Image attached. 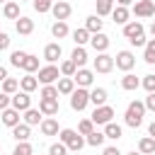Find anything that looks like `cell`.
<instances>
[{
  "mask_svg": "<svg viewBox=\"0 0 155 155\" xmlns=\"http://www.w3.org/2000/svg\"><path fill=\"white\" fill-rule=\"evenodd\" d=\"M15 29H17V34L29 36V34L34 31V19H29V17H19V19L15 22Z\"/></svg>",
  "mask_w": 155,
  "mask_h": 155,
  "instance_id": "d6986e66",
  "label": "cell"
},
{
  "mask_svg": "<svg viewBox=\"0 0 155 155\" xmlns=\"http://www.w3.org/2000/svg\"><path fill=\"white\" fill-rule=\"evenodd\" d=\"M138 153H140V155H155V138L143 136V138L138 140Z\"/></svg>",
  "mask_w": 155,
  "mask_h": 155,
  "instance_id": "7402d4cb",
  "label": "cell"
},
{
  "mask_svg": "<svg viewBox=\"0 0 155 155\" xmlns=\"http://www.w3.org/2000/svg\"><path fill=\"white\" fill-rule=\"evenodd\" d=\"M5 48H10V36L5 31H0V51H5Z\"/></svg>",
  "mask_w": 155,
  "mask_h": 155,
  "instance_id": "c3c4849f",
  "label": "cell"
},
{
  "mask_svg": "<svg viewBox=\"0 0 155 155\" xmlns=\"http://www.w3.org/2000/svg\"><path fill=\"white\" fill-rule=\"evenodd\" d=\"M19 2H27V0H19Z\"/></svg>",
  "mask_w": 155,
  "mask_h": 155,
  "instance_id": "6f0895ef",
  "label": "cell"
},
{
  "mask_svg": "<svg viewBox=\"0 0 155 155\" xmlns=\"http://www.w3.org/2000/svg\"><path fill=\"white\" fill-rule=\"evenodd\" d=\"M61 53H63V48H61V44H46V48H44V58L53 65L58 58H61Z\"/></svg>",
  "mask_w": 155,
  "mask_h": 155,
  "instance_id": "ffe728a7",
  "label": "cell"
},
{
  "mask_svg": "<svg viewBox=\"0 0 155 155\" xmlns=\"http://www.w3.org/2000/svg\"><path fill=\"white\" fill-rule=\"evenodd\" d=\"M143 104H145V111H155V92H150Z\"/></svg>",
  "mask_w": 155,
  "mask_h": 155,
  "instance_id": "7dc6e473",
  "label": "cell"
},
{
  "mask_svg": "<svg viewBox=\"0 0 155 155\" xmlns=\"http://www.w3.org/2000/svg\"><path fill=\"white\" fill-rule=\"evenodd\" d=\"M56 87H58V94H73L75 92V80L73 78H61Z\"/></svg>",
  "mask_w": 155,
  "mask_h": 155,
  "instance_id": "83f0119b",
  "label": "cell"
},
{
  "mask_svg": "<svg viewBox=\"0 0 155 155\" xmlns=\"http://www.w3.org/2000/svg\"><path fill=\"white\" fill-rule=\"evenodd\" d=\"M29 53H24V51H12L10 53V65H15V68H22V63H24V58H27Z\"/></svg>",
  "mask_w": 155,
  "mask_h": 155,
  "instance_id": "f35d334b",
  "label": "cell"
},
{
  "mask_svg": "<svg viewBox=\"0 0 155 155\" xmlns=\"http://www.w3.org/2000/svg\"><path fill=\"white\" fill-rule=\"evenodd\" d=\"M41 85H53L56 80H61V68H56V65H44V68H39V78H36Z\"/></svg>",
  "mask_w": 155,
  "mask_h": 155,
  "instance_id": "8992f818",
  "label": "cell"
},
{
  "mask_svg": "<svg viewBox=\"0 0 155 155\" xmlns=\"http://www.w3.org/2000/svg\"><path fill=\"white\" fill-rule=\"evenodd\" d=\"M148 31H150V36H153V39H155V19H153V24H150V27H148Z\"/></svg>",
  "mask_w": 155,
  "mask_h": 155,
  "instance_id": "db71d44e",
  "label": "cell"
},
{
  "mask_svg": "<svg viewBox=\"0 0 155 155\" xmlns=\"http://www.w3.org/2000/svg\"><path fill=\"white\" fill-rule=\"evenodd\" d=\"M90 39H92V34H90L85 27H80V29H75V31H73V41H75V46H85Z\"/></svg>",
  "mask_w": 155,
  "mask_h": 155,
  "instance_id": "4dcf8cb0",
  "label": "cell"
},
{
  "mask_svg": "<svg viewBox=\"0 0 155 155\" xmlns=\"http://www.w3.org/2000/svg\"><path fill=\"white\" fill-rule=\"evenodd\" d=\"M107 99H109V94H107L104 87H94V90H90V104H94V107H104Z\"/></svg>",
  "mask_w": 155,
  "mask_h": 155,
  "instance_id": "2e32d148",
  "label": "cell"
},
{
  "mask_svg": "<svg viewBox=\"0 0 155 155\" xmlns=\"http://www.w3.org/2000/svg\"><path fill=\"white\" fill-rule=\"evenodd\" d=\"M2 92H5V94H17V92H19V80H15V78L2 80Z\"/></svg>",
  "mask_w": 155,
  "mask_h": 155,
  "instance_id": "8d00e7d4",
  "label": "cell"
},
{
  "mask_svg": "<svg viewBox=\"0 0 155 155\" xmlns=\"http://www.w3.org/2000/svg\"><path fill=\"white\" fill-rule=\"evenodd\" d=\"M92 124L94 126H107L111 119H114V109L109 107V104H104V107H94V111H92Z\"/></svg>",
  "mask_w": 155,
  "mask_h": 155,
  "instance_id": "5b68a950",
  "label": "cell"
},
{
  "mask_svg": "<svg viewBox=\"0 0 155 155\" xmlns=\"http://www.w3.org/2000/svg\"><path fill=\"white\" fill-rule=\"evenodd\" d=\"M124 36L131 41V46H143L145 48V44H148V39H145V27L140 24V22H128V24H124Z\"/></svg>",
  "mask_w": 155,
  "mask_h": 155,
  "instance_id": "6da1fadb",
  "label": "cell"
},
{
  "mask_svg": "<svg viewBox=\"0 0 155 155\" xmlns=\"http://www.w3.org/2000/svg\"><path fill=\"white\" fill-rule=\"evenodd\" d=\"M58 99H39V111L44 116H56L58 114Z\"/></svg>",
  "mask_w": 155,
  "mask_h": 155,
  "instance_id": "5bb4252c",
  "label": "cell"
},
{
  "mask_svg": "<svg viewBox=\"0 0 155 155\" xmlns=\"http://www.w3.org/2000/svg\"><path fill=\"white\" fill-rule=\"evenodd\" d=\"M102 155H121V153H119V148H116V145H109V148H104V153H102Z\"/></svg>",
  "mask_w": 155,
  "mask_h": 155,
  "instance_id": "681fc988",
  "label": "cell"
},
{
  "mask_svg": "<svg viewBox=\"0 0 155 155\" xmlns=\"http://www.w3.org/2000/svg\"><path fill=\"white\" fill-rule=\"evenodd\" d=\"M121 87H124V90H128V92H133V90H138V87H140V80H138L133 73H126V75L121 78Z\"/></svg>",
  "mask_w": 155,
  "mask_h": 155,
  "instance_id": "4316f807",
  "label": "cell"
},
{
  "mask_svg": "<svg viewBox=\"0 0 155 155\" xmlns=\"http://www.w3.org/2000/svg\"><path fill=\"white\" fill-rule=\"evenodd\" d=\"M39 128H41V133H44V136H58V133H61L58 121H56L53 116H46V119L39 124Z\"/></svg>",
  "mask_w": 155,
  "mask_h": 155,
  "instance_id": "9a60e30c",
  "label": "cell"
},
{
  "mask_svg": "<svg viewBox=\"0 0 155 155\" xmlns=\"http://www.w3.org/2000/svg\"><path fill=\"white\" fill-rule=\"evenodd\" d=\"M10 107H12V97L5 94V92H0V111H5V109H10Z\"/></svg>",
  "mask_w": 155,
  "mask_h": 155,
  "instance_id": "bcb514c9",
  "label": "cell"
},
{
  "mask_svg": "<svg viewBox=\"0 0 155 155\" xmlns=\"http://www.w3.org/2000/svg\"><path fill=\"white\" fill-rule=\"evenodd\" d=\"M70 12H73V7H70L65 0H58V2H53V7H51V15L56 17V22H65V19L70 17Z\"/></svg>",
  "mask_w": 155,
  "mask_h": 155,
  "instance_id": "ba28073f",
  "label": "cell"
},
{
  "mask_svg": "<svg viewBox=\"0 0 155 155\" xmlns=\"http://www.w3.org/2000/svg\"><path fill=\"white\" fill-rule=\"evenodd\" d=\"M133 12H136V17H153L155 2L153 0H138V2H133Z\"/></svg>",
  "mask_w": 155,
  "mask_h": 155,
  "instance_id": "30bf717a",
  "label": "cell"
},
{
  "mask_svg": "<svg viewBox=\"0 0 155 155\" xmlns=\"http://www.w3.org/2000/svg\"><path fill=\"white\" fill-rule=\"evenodd\" d=\"M0 153H2V145H0Z\"/></svg>",
  "mask_w": 155,
  "mask_h": 155,
  "instance_id": "680465c9",
  "label": "cell"
},
{
  "mask_svg": "<svg viewBox=\"0 0 155 155\" xmlns=\"http://www.w3.org/2000/svg\"><path fill=\"white\" fill-rule=\"evenodd\" d=\"M87 104H90V90L78 87V90L70 94V109H73V111H82Z\"/></svg>",
  "mask_w": 155,
  "mask_h": 155,
  "instance_id": "277c9868",
  "label": "cell"
},
{
  "mask_svg": "<svg viewBox=\"0 0 155 155\" xmlns=\"http://www.w3.org/2000/svg\"><path fill=\"white\" fill-rule=\"evenodd\" d=\"M29 136H31V126H27V124H17V126L12 128V138H15L17 143H27Z\"/></svg>",
  "mask_w": 155,
  "mask_h": 155,
  "instance_id": "ac0fdd59",
  "label": "cell"
},
{
  "mask_svg": "<svg viewBox=\"0 0 155 155\" xmlns=\"http://www.w3.org/2000/svg\"><path fill=\"white\" fill-rule=\"evenodd\" d=\"M36 87H39V80H36L34 75H29V73H27L24 78H19V90H22V92H29V94H31Z\"/></svg>",
  "mask_w": 155,
  "mask_h": 155,
  "instance_id": "cb8c5ba5",
  "label": "cell"
},
{
  "mask_svg": "<svg viewBox=\"0 0 155 155\" xmlns=\"http://www.w3.org/2000/svg\"><path fill=\"white\" fill-rule=\"evenodd\" d=\"M75 73H78V65H75L70 58L61 63V75H63V78H75Z\"/></svg>",
  "mask_w": 155,
  "mask_h": 155,
  "instance_id": "d590c367",
  "label": "cell"
},
{
  "mask_svg": "<svg viewBox=\"0 0 155 155\" xmlns=\"http://www.w3.org/2000/svg\"><path fill=\"white\" fill-rule=\"evenodd\" d=\"M140 85L145 87V92L150 94V92H155V75H145L143 80H140Z\"/></svg>",
  "mask_w": 155,
  "mask_h": 155,
  "instance_id": "f6af8a7d",
  "label": "cell"
},
{
  "mask_svg": "<svg viewBox=\"0 0 155 155\" xmlns=\"http://www.w3.org/2000/svg\"><path fill=\"white\" fill-rule=\"evenodd\" d=\"M116 2H119V5H121V7H128V5H133V2H136V0H116Z\"/></svg>",
  "mask_w": 155,
  "mask_h": 155,
  "instance_id": "f5cc1de1",
  "label": "cell"
},
{
  "mask_svg": "<svg viewBox=\"0 0 155 155\" xmlns=\"http://www.w3.org/2000/svg\"><path fill=\"white\" fill-rule=\"evenodd\" d=\"M0 155H2V153H0Z\"/></svg>",
  "mask_w": 155,
  "mask_h": 155,
  "instance_id": "6125c7cd",
  "label": "cell"
},
{
  "mask_svg": "<svg viewBox=\"0 0 155 155\" xmlns=\"http://www.w3.org/2000/svg\"><path fill=\"white\" fill-rule=\"evenodd\" d=\"M12 109H17V111H27V109H31V97H29V92H17V94H12Z\"/></svg>",
  "mask_w": 155,
  "mask_h": 155,
  "instance_id": "8fae6325",
  "label": "cell"
},
{
  "mask_svg": "<svg viewBox=\"0 0 155 155\" xmlns=\"http://www.w3.org/2000/svg\"><path fill=\"white\" fill-rule=\"evenodd\" d=\"M85 140H87V145H92V148H99V145L107 140V136H104V131H92V133H90Z\"/></svg>",
  "mask_w": 155,
  "mask_h": 155,
  "instance_id": "e575fe53",
  "label": "cell"
},
{
  "mask_svg": "<svg viewBox=\"0 0 155 155\" xmlns=\"http://www.w3.org/2000/svg\"><path fill=\"white\" fill-rule=\"evenodd\" d=\"M70 61H73L78 68H85V63H87V51H85V46H75L73 53H70Z\"/></svg>",
  "mask_w": 155,
  "mask_h": 155,
  "instance_id": "603a6c76",
  "label": "cell"
},
{
  "mask_svg": "<svg viewBox=\"0 0 155 155\" xmlns=\"http://www.w3.org/2000/svg\"><path fill=\"white\" fill-rule=\"evenodd\" d=\"M75 82H78V87H90L92 82H94V73L92 70H87V68H78V73H75V78H73Z\"/></svg>",
  "mask_w": 155,
  "mask_h": 155,
  "instance_id": "7c38bea8",
  "label": "cell"
},
{
  "mask_svg": "<svg viewBox=\"0 0 155 155\" xmlns=\"http://www.w3.org/2000/svg\"><path fill=\"white\" fill-rule=\"evenodd\" d=\"M104 136H107V138H111V140H119V138L124 136V128H121L119 124H114V121H109V124L104 126Z\"/></svg>",
  "mask_w": 155,
  "mask_h": 155,
  "instance_id": "f1b7e54d",
  "label": "cell"
},
{
  "mask_svg": "<svg viewBox=\"0 0 155 155\" xmlns=\"http://www.w3.org/2000/svg\"><path fill=\"white\" fill-rule=\"evenodd\" d=\"M148 136H150V138H155V121L148 126Z\"/></svg>",
  "mask_w": 155,
  "mask_h": 155,
  "instance_id": "816d5d0a",
  "label": "cell"
},
{
  "mask_svg": "<svg viewBox=\"0 0 155 155\" xmlns=\"http://www.w3.org/2000/svg\"><path fill=\"white\" fill-rule=\"evenodd\" d=\"M73 155H80V153H73Z\"/></svg>",
  "mask_w": 155,
  "mask_h": 155,
  "instance_id": "91938a15",
  "label": "cell"
},
{
  "mask_svg": "<svg viewBox=\"0 0 155 155\" xmlns=\"http://www.w3.org/2000/svg\"><path fill=\"white\" fill-rule=\"evenodd\" d=\"M143 116H145V104H143V102H138V99H133V102L126 107L124 121H126V126H131V128H138V126L143 124Z\"/></svg>",
  "mask_w": 155,
  "mask_h": 155,
  "instance_id": "7a4b0ae2",
  "label": "cell"
},
{
  "mask_svg": "<svg viewBox=\"0 0 155 155\" xmlns=\"http://www.w3.org/2000/svg\"><path fill=\"white\" fill-rule=\"evenodd\" d=\"M58 138H61V143H65V145H68V150H70V153H80V150H82V145L87 143V140H85L78 131H73V128H61Z\"/></svg>",
  "mask_w": 155,
  "mask_h": 155,
  "instance_id": "3957f363",
  "label": "cell"
},
{
  "mask_svg": "<svg viewBox=\"0 0 155 155\" xmlns=\"http://www.w3.org/2000/svg\"><path fill=\"white\" fill-rule=\"evenodd\" d=\"M2 80H7V68H5V65H0V82H2Z\"/></svg>",
  "mask_w": 155,
  "mask_h": 155,
  "instance_id": "f907efd6",
  "label": "cell"
},
{
  "mask_svg": "<svg viewBox=\"0 0 155 155\" xmlns=\"http://www.w3.org/2000/svg\"><path fill=\"white\" fill-rule=\"evenodd\" d=\"M111 17H114V24H128V17H131V12H128V7H121V5H116V7H114V12H111Z\"/></svg>",
  "mask_w": 155,
  "mask_h": 155,
  "instance_id": "484cf974",
  "label": "cell"
},
{
  "mask_svg": "<svg viewBox=\"0 0 155 155\" xmlns=\"http://www.w3.org/2000/svg\"><path fill=\"white\" fill-rule=\"evenodd\" d=\"M31 153H34V148L29 145V140L27 143H17L15 150H12V155H31Z\"/></svg>",
  "mask_w": 155,
  "mask_h": 155,
  "instance_id": "7bdbcfd3",
  "label": "cell"
},
{
  "mask_svg": "<svg viewBox=\"0 0 155 155\" xmlns=\"http://www.w3.org/2000/svg\"><path fill=\"white\" fill-rule=\"evenodd\" d=\"M22 70H24V73H29V75H31L34 70H39V58H36L34 53H29V56L24 58V63H22Z\"/></svg>",
  "mask_w": 155,
  "mask_h": 155,
  "instance_id": "836d02e7",
  "label": "cell"
},
{
  "mask_svg": "<svg viewBox=\"0 0 155 155\" xmlns=\"http://www.w3.org/2000/svg\"><path fill=\"white\" fill-rule=\"evenodd\" d=\"M0 121H2V124H5L7 128H15V126L19 124V111L10 107V109H5V111L0 114Z\"/></svg>",
  "mask_w": 155,
  "mask_h": 155,
  "instance_id": "e0dca14e",
  "label": "cell"
},
{
  "mask_svg": "<svg viewBox=\"0 0 155 155\" xmlns=\"http://www.w3.org/2000/svg\"><path fill=\"white\" fill-rule=\"evenodd\" d=\"M2 15H5V19H19L22 15H19V2H5L2 5Z\"/></svg>",
  "mask_w": 155,
  "mask_h": 155,
  "instance_id": "d4e9b609",
  "label": "cell"
},
{
  "mask_svg": "<svg viewBox=\"0 0 155 155\" xmlns=\"http://www.w3.org/2000/svg\"><path fill=\"white\" fill-rule=\"evenodd\" d=\"M90 44H92V48L97 51V53H107V48H109V36L107 34H92V39H90Z\"/></svg>",
  "mask_w": 155,
  "mask_h": 155,
  "instance_id": "4fadbf2b",
  "label": "cell"
},
{
  "mask_svg": "<svg viewBox=\"0 0 155 155\" xmlns=\"http://www.w3.org/2000/svg\"><path fill=\"white\" fill-rule=\"evenodd\" d=\"M153 2H155V0H153Z\"/></svg>",
  "mask_w": 155,
  "mask_h": 155,
  "instance_id": "94428289",
  "label": "cell"
},
{
  "mask_svg": "<svg viewBox=\"0 0 155 155\" xmlns=\"http://www.w3.org/2000/svg\"><path fill=\"white\" fill-rule=\"evenodd\" d=\"M94 7H97L99 17H107L114 12V0H94Z\"/></svg>",
  "mask_w": 155,
  "mask_h": 155,
  "instance_id": "f546056e",
  "label": "cell"
},
{
  "mask_svg": "<svg viewBox=\"0 0 155 155\" xmlns=\"http://www.w3.org/2000/svg\"><path fill=\"white\" fill-rule=\"evenodd\" d=\"M31 2H34V10H36L39 15L51 12V7H53V0H31Z\"/></svg>",
  "mask_w": 155,
  "mask_h": 155,
  "instance_id": "b9f144b4",
  "label": "cell"
},
{
  "mask_svg": "<svg viewBox=\"0 0 155 155\" xmlns=\"http://www.w3.org/2000/svg\"><path fill=\"white\" fill-rule=\"evenodd\" d=\"M114 65H116L119 70H124V73H131V68L136 65V56H133L131 51H119L116 58H114Z\"/></svg>",
  "mask_w": 155,
  "mask_h": 155,
  "instance_id": "52a82bcc",
  "label": "cell"
},
{
  "mask_svg": "<svg viewBox=\"0 0 155 155\" xmlns=\"http://www.w3.org/2000/svg\"><path fill=\"white\" fill-rule=\"evenodd\" d=\"M51 34H53L56 39H65V36L70 34V29H68L65 22H53V24H51Z\"/></svg>",
  "mask_w": 155,
  "mask_h": 155,
  "instance_id": "d6a6232c",
  "label": "cell"
},
{
  "mask_svg": "<svg viewBox=\"0 0 155 155\" xmlns=\"http://www.w3.org/2000/svg\"><path fill=\"white\" fill-rule=\"evenodd\" d=\"M48 155H68V145L58 140V143H53V145L48 148Z\"/></svg>",
  "mask_w": 155,
  "mask_h": 155,
  "instance_id": "ee69618b",
  "label": "cell"
},
{
  "mask_svg": "<svg viewBox=\"0 0 155 155\" xmlns=\"http://www.w3.org/2000/svg\"><path fill=\"white\" fill-rule=\"evenodd\" d=\"M128 155H140V153H138V150H131V153H128Z\"/></svg>",
  "mask_w": 155,
  "mask_h": 155,
  "instance_id": "11a10c76",
  "label": "cell"
},
{
  "mask_svg": "<svg viewBox=\"0 0 155 155\" xmlns=\"http://www.w3.org/2000/svg\"><path fill=\"white\" fill-rule=\"evenodd\" d=\"M94 131V124H92V119H82L80 124H78V133L80 136H90Z\"/></svg>",
  "mask_w": 155,
  "mask_h": 155,
  "instance_id": "60d3db41",
  "label": "cell"
},
{
  "mask_svg": "<svg viewBox=\"0 0 155 155\" xmlns=\"http://www.w3.org/2000/svg\"><path fill=\"white\" fill-rule=\"evenodd\" d=\"M5 2H7V0H0V5H5Z\"/></svg>",
  "mask_w": 155,
  "mask_h": 155,
  "instance_id": "9f6ffc18",
  "label": "cell"
},
{
  "mask_svg": "<svg viewBox=\"0 0 155 155\" xmlns=\"http://www.w3.org/2000/svg\"><path fill=\"white\" fill-rule=\"evenodd\" d=\"M111 68H114V56L97 53V58H94V73H111Z\"/></svg>",
  "mask_w": 155,
  "mask_h": 155,
  "instance_id": "9c48e42d",
  "label": "cell"
},
{
  "mask_svg": "<svg viewBox=\"0 0 155 155\" xmlns=\"http://www.w3.org/2000/svg\"><path fill=\"white\" fill-rule=\"evenodd\" d=\"M143 61L145 63H155V39H150L148 44H145V53H143Z\"/></svg>",
  "mask_w": 155,
  "mask_h": 155,
  "instance_id": "74e56055",
  "label": "cell"
},
{
  "mask_svg": "<svg viewBox=\"0 0 155 155\" xmlns=\"http://www.w3.org/2000/svg\"><path fill=\"white\" fill-rule=\"evenodd\" d=\"M102 27H104V22H102V17H99V15H90V17L85 19V29H87L90 34H99V31H102Z\"/></svg>",
  "mask_w": 155,
  "mask_h": 155,
  "instance_id": "44dd1931",
  "label": "cell"
},
{
  "mask_svg": "<svg viewBox=\"0 0 155 155\" xmlns=\"http://www.w3.org/2000/svg\"><path fill=\"white\" fill-rule=\"evenodd\" d=\"M41 116H44V114H41L39 109H27V111H24V124H27V126H36V124L44 121Z\"/></svg>",
  "mask_w": 155,
  "mask_h": 155,
  "instance_id": "1f68e13d",
  "label": "cell"
},
{
  "mask_svg": "<svg viewBox=\"0 0 155 155\" xmlns=\"http://www.w3.org/2000/svg\"><path fill=\"white\" fill-rule=\"evenodd\" d=\"M41 99H58V87L56 85H44L41 87Z\"/></svg>",
  "mask_w": 155,
  "mask_h": 155,
  "instance_id": "ab89813d",
  "label": "cell"
}]
</instances>
